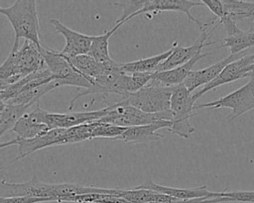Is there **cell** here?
I'll list each match as a JSON object with an SVG mask.
<instances>
[{
  "instance_id": "obj_1",
  "label": "cell",
  "mask_w": 254,
  "mask_h": 203,
  "mask_svg": "<svg viewBox=\"0 0 254 203\" xmlns=\"http://www.w3.org/2000/svg\"><path fill=\"white\" fill-rule=\"evenodd\" d=\"M100 187L87 186L78 183H45L36 175L29 181L14 183L0 177L1 197H32L45 198L62 202L64 198L88 193H99Z\"/></svg>"
},
{
  "instance_id": "obj_2",
  "label": "cell",
  "mask_w": 254,
  "mask_h": 203,
  "mask_svg": "<svg viewBox=\"0 0 254 203\" xmlns=\"http://www.w3.org/2000/svg\"><path fill=\"white\" fill-rule=\"evenodd\" d=\"M40 48L41 46L28 40H24L22 45L20 40H14L10 53L0 65V81L10 85L46 68Z\"/></svg>"
},
{
  "instance_id": "obj_3",
  "label": "cell",
  "mask_w": 254,
  "mask_h": 203,
  "mask_svg": "<svg viewBox=\"0 0 254 203\" xmlns=\"http://www.w3.org/2000/svg\"><path fill=\"white\" fill-rule=\"evenodd\" d=\"M0 14L10 22L15 33L14 40L24 39L42 46L36 1L17 0L8 7L0 6Z\"/></svg>"
},
{
  "instance_id": "obj_4",
  "label": "cell",
  "mask_w": 254,
  "mask_h": 203,
  "mask_svg": "<svg viewBox=\"0 0 254 203\" xmlns=\"http://www.w3.org/2000/svg\"><path fill=\"white\" fill-rule=\"evenodd\" d=\"M195 101L192 93L184 84L174 86L170 101L172 126L168 131L185 139L192 135L194 128L190 125V118L192 116Z\"/></svg>"
},
{
  "instance_id": "obj_5",
  "label": "cell",
  "mask_w": 254,
  "mask_h": 203,
  "mask_svg": "<svg viewBox=\"0 0 254 203\" xmlns=\"http://www.w3.org/2000/svg\"><path fill=\"white\" fill-rule=\"evenodd\" d=\"M40 50L44 57L45 65L55 77V82L58 87L68 85L83 88L84 90L91 88V83L71 65L69 60L64 56L60 51L48 48L44 45L41 46Z\"/></svg>"
},
{
  "instance_id": "obj_6",
  "label": "cell",
  "mask_w": 254,
  "mask_h": 203,
  "mask_svg": "<svg viewBox=\"0 0 254 203\" xmlns=\"http://www.w3.org/2000/svg\"><path fill=\"white\" fill-rule=\"evenodd\" d=\"M163 120L172 121V115L170 111L156 114L145 113L126 103L124 100H119L116 103L108 106L107 114L98 122L129 128L148 125Z\"/></svg>"
},
{
  "instance_id": "obj_7",
  "label": "cell",
  "mask_w": 254,
  "mask_h": 203,
  "mask_svg": "<svg viewBox=\"0 0 254 203\" xmlns=\"http://www.w3.org/2000/svg\"><path fill=\"white\" fill-rule=\"evenodd\" d=\"M173 87L155 85L148 83L135 93L128 94L124 100L131 106L150 114L165 113L170 111V101L173 92Z\"/></svg>"
},
{
  "instance_id": "obj_8",
  "label": "cell",
  "mask_w": 254,
  "mask_h": 203,
  "mask_svg": "<svg viewBox=\"0 0 254 203\" xmlns=\"http://www.w3.org/2000/svg\"><path fill=\"white\" fill-rule=\"evenodd\" d=\"M248 76L250 79L245 85L215 101L194 105L193 110L201 108H228L231 109V113L228 115L227 120L232 122L244 113L254 109V73H250Z\"/></svg>"
},
{
  "instance_id": "obj_9",
  "label": "cell",
  "mask_w": 254,
  "mask_h": 203,
  "mask_svg": "<svg viewBox=\"0 0 254 203\" xmlns=\"http://www.w3.org/2000/svg\"><path fill=\"white\" fill-rule=\"evenodd\" d=\"M36 113L42 123H44L50 130L53 129H69L86 123L97 122L102 119L108 112V106L102 109L87 111V112H73V113H54L43 110L37 103L35 105Z\"/></svg>"
},
{
  "instance_id": "obj_10",
  "label": "cell",
  "mask_w": 254,
  "mask_h": 203,
  "mask_svg": "<svg viewBox=\"0 0 254 203\" xmlns=\"http://www.w3.org/2000/svg\"><path fill=\"white\" fill-rule=\"evenodd\" d=\"M218 26L213 27L211 30L209 31H201L200 36L198 37V39L191 45L189 47H182V46H178V44H174L173 48L174 51L173 52L170 54V56L165 59L158 67L157 71H166V70H170L173 69L177 66L183 65L185 63H187L188 61H190L193 56H195L197 53L201 52L202 49L204 47L207 46H211L217 42L213 41V42H206L208 36L217 28ZM156 71V72H157Z\"/></svg>"
},
{
  "instance_id": "obj_11",
  "label": "cell",
  "mask_w": 254,
  "mask_h": 203,
  "mask_svg": "<svg viewBox=\"0 0 254 203\" xmlns=\"http://www.w3.org/2000/svg\"><path fill=\"white\" fill-rule=\"evenodd\" d=\"M51 23L57 33L61 34L64 38V47L60 51L64 56L66 58H72L88 53L93 36L73 31L57 19H52Z\"/></svg>"
},
{
  "instance_id": "obj_12",
  "label": "cell",
  "mask_w": 254,
  "mask_h": 203,
  "mask_svg": "<svg viewBox=\"0 0 254 203\" xmlns=\"http://www.w3.org/2000/svg\"><path fill=\"white\" fill-rule=\"evenodd\" d=\"M252 63H254V53L246 54L240 57L239 59L232 61L231 63L226 65L224 69L219 73V75L216 78H214L211 82L204 85L198 91L192 92L193 97L195 98V100H197L204 93L213 90L220 85L233 82L235 80L248 76L247 69Z\"/></svg>"
},
{
  "instance_id": "obj_13",
  "label": "cell",
  "mask_w": 254,
  "mask_h": 203,
  "mask_svg": "<svg viewBox=\"0 0 254 203\" xmlns=\"http://www.w3.org/2000/svg\"><path fill=\"white\" fill-rule=\"evenodd\" d=\"M246 54H247L246 51H241L235 54L230 53L228 56L224 57L223 59L219 60L218 62L210 66H207L205 68H201L198 70H191L183 84L189 89L190 92L192 93L199 86L206 85L207 83L211 82L214 78H216L226 65H228L234 60L239 59L240 57Z\"/></svg>"
},
{
  "instance_id": "obj_14",
  "label": "cell",
  "mask_w": 254,
  "mask_h": 203,
  "mask_svg": "<svg viewBox=\"0 0 254 203\" xmlns=\"http://www.w3.org/2000/svg\"><path fill=\"white\" fill-rule=\"evenodd\" d=\"M65 129H53L50 130L40 136H37L32 139H18V151L19 155L16 156L13 160L7 163L5 166L12 164L13 162L18 161L19 159L37 152L42 149L52 147V146H60L62 145L63 136Z\"/></svg>"
},
{
  "instance_id": "obj_15",
  "label": "cell",
  "mask_w": 254,
  "mask_h": 203,
  "mask_svg": "<svg viewBox=\"0 0 254 203\" xmlns=\"http://www.w3.org/2000/svg\"><path fill=\"white\" fill-rule=\"evenodd\" d=\"M135 188L152 190V191L165 194L177 199H196V198L212 199L215 197H220V192L209 191L207 190L205 185H201L195 188H178V187L160 185L150 179H147L145 182L136 186Z\"/></svg>"
},
{
  "instance_id": "obj_16",
  "label": "cell",
  "mask_w": 254,
  "mask_h": 203,
  "mask_svg": "<svg viewBox=\"0 0 254 203\" xmlns=\"http://www.w3.org/2000/svg\"><path fill=\"white\" fill-rule=\"evenodd\" d=\"M172 126L171 121H158L148 125L129 127L125 130V132L116 138V141H121L124 143L131 144H142V143H150L154 141H158L162 139L164 136L159 134L158 131L160 129L169 130Z\"/></svg>"
},
{
  "instance_id": "obj_17",
  "label": "cell",
  "mask_w": 254,
  "mask_h": 203,
  "mask_svg": "<svg viewBox=\"0 0 254 203\" xmlns=\"http://www.w3.org/2000/svg\"><path fill=\"white\" fill-rule=\"evenodd\" d=\"M210 52H199L195 56H193L190 61L187 63L177 66L173 69L166 70V71H157L152 74V78L150 83L155 85L161 86H168L173 87L180 84H183L186 78L189 76L190 72L191 71L192 66L203 57L209 55Z\"/></svg>"
},
{
  "instance_id": "obj_18",
  "label": "cell",
  "mask_w": 254,
  "mask_h": 203,
  "mask_svg": "<svg viewBox=\"0 0 254 203\" xmlns=\"http://www.w3.org/2000/svg\"><path fill=\"white\" fill-rule=\"evenodd\" d=\"M48 131H50V129L40 121L35 106L32 110L25 113L12 129V132L15 133L19 139H32Z\"/></svg>"
},
{
  "instance_id": "obj_19",
  "label": "cell",
  "mask_w": 254,
  "mask_h": 203,
  "mask_svg": "<svg viewBox=\"0 0 254 203\" xmlns=\"http://www.w3.org/2000/svg\"><path fill=\"white\" fill-rule=\"evenodd\" d=\"M174 48H171L170 50L156 54L154 56L141 58L138 60L130 61L121 63V68L125 73L132 74V73H154L157 71L159 65L167 59L170 54L173 52Z\"/></svg>"
},
{
  "instance_id": "obj_20",
  "label": "cell",
  "mask_w": 254,
  "mask_h": 203,
  "mask_svg": "<svg viewBox=\"0 0 254 203\" xmlns=\"http://www.w3.org/2000/svg\"><path fill=\"white\" fill-rule=\"evenodd\" d=\"M67 59L69 60L71 65L81 75H83L90 83H92V81L104 71L106 65L110 63V62L108 63L98 62L88 54H82V55H78V56L67 58Z\"/></svg>"
},
{
  "instance_id": "obj_21",
  "label": "cell",
  "mask_w": 254,
  "mask_h": 203,
  "mask_svg": "<svg viewBox=\"0 0 254 203\" xmlns=\"http://www.w3.org/2000/svg\"><path fill=\"white\" fill-rule=\"evenodd\" d=\"M121 27V25H115L111 30L104 32L99 36H93L88 55L101 63L112 62L113 59L109 54V39L111 36Z\"/></svg>"
},
{
  "instance_id": "obj_22",
  "label": "cell",
  "mask_w": 254,
  "mask_h": 203,
  "mask_svg": "<svg viewBox=\"0 0 254 203\" xmlns=\"http://www.w3.org/2000/svg\"><path fill=\"white\" fill-rule=\"evenodd\" d=\"M220 42L221 44L217 48H228L231 54L246 51V50L254 47V31H242L239 29L236 33L226 36Z\"/></svg>"
},
{
  "instance_id": "obj_23",
  "label": "cell",
  "mask_w": 254,
  "mask_h": 203,
  "mask_svg": "<svg viewBox=\"0 0 254 203\" xmlns=\"http://www.w3.org/2000/svg\"><path fill=\"white\" fill-rule=\"evenodd\" d=\"M225 14L233 21L248 20L254 25V1L223 0Z\"/></svg>"
},
{
  "instance_id": "obj_24",
  "label": "cell",
  "mask_w": 254,
  "mask_h": 203,
  "mask_svg": "<svg viewBox=\"0 0 254 203\" xmlns=\"http://www.w3.org/2000/svg\"><path fill=\"white\" fill-rule=\"evenodd\" d=\"M32 106L6 104L0 111V138L9 131H12L18 120L28 112Z\"/></svg>"
},
{
  "instance_id": "obj_25",
  "label": "cell",
  "mask_w": 254,
  "mask_h": 203,
  "mask_svg": "<svg viewBox=\"0 0 254 203\" xmlns=\"http://www.w3.org/2000/svg\"><path fill=\"white\" fill-rule=\"evenodd\" d=\"M94 125H95V122H92V123H86L76 127H72L69 129H65L63 136L62 145L75 144V143H80L86 140H92V131H93Z\"/></svg>"
},
{
  "instance_id": "obj_26",
  "label": "cell",
  "mask_w": 254,
  "mask_h": 203,
  "mask_svg": "<svg viewBox=\"0 0 254 203\" xmlns=\"http://www.w3.org/2000/svg\"><path fill=\"white\" fill-rule=\"evenodd\" d=\"M126 129L127 128L97 121V122H95L94 128L92 131V139L107 138V139L115 140L120 135H122Z\"/></svg>"
},
{
  "instance_id": "obj_27",
  "label": "cell",
  "mask_w": 254,
  "mask_h": 203,
  "mask_svg": "<svg viewBox=\"0 0 254 203\" xmlns=\"http://www.w3.org/2000/svg\"><path fill=\"white\" fill-rule=\"evenodd\" d=\"M204 6H206L210 12L213 14V16L216 18L218 24L221 20H223L226 17L225 9L222 1L220 0H201Z\"/></svg>"
},
{
  "instance_id": "obj_28",
  "label": "cell",
  "mask_w": 254,
  "mask_h": 203,
  "mask_svg": "<svg viewBox=\"0 0 254 203\" xmlns=\"http://www.w3.org/2000/svg\"><path fill=\"white\" fill-rule=\"evenodd\" d=\"M207 200V198H196V199H177L174 198L171 201L165 202V203H204V201Z\"/></svg>"
},
{
  "instance_id": "obj_29",
  "label": "cell",
  "mask_w": 254,
  "mask_h": 203,
  "mask_svg": "<svg viewBox=\"0 0 254 203\" xmlns=\"http://www.w3.org/2000/svg\"><path fill=\"white\" fill-rule=\"evenodd\" d=\"M250 73H254V63H252L247 69V74L249 75Z\"/></svg>"
},
{
  "instance_id": "obj_30",
  "label": "cell",
  "mask_w": 254,
  "mask_h": 203,
  "mask_svg": "<svg viewBox=\"0 0 254 203\" xmlns=\"http://www.w3.org/2000/svg\"><path fill=\"white\" fill-rule=\"evenodd\" d=\"M5 105H6V104H5V102H4V101H2V100L0 99V111L4 108V106H5Z\"/></svg>"
},
{
  "instance_id": "obj_31",
  "label": "cell",
  "mask_w": 254,
  "mask_h": 203,
  "mask_svg": "<svg viewBox=\"0 0 254 203\" xmlns=\"http://www.w3.org/2000/svg\"><path fill=\"white\" fill-rule=\"evenodd\" d=\"M7 84L4 81H0V86H6Z\"/></svg>"
},
{
  "instance_id": "obj_32",
  "label": "cell",
  "mask_w": 254,
  "mask_h": 203,
  "mask_svg": "<svg viewBox=\"0 0 254 203\" xmlns=\"http://www.w3.org/2000/svg\"><path fill=\"white\" fill-rule=\"evenodd\" d=\"M0 200H1V196H0Z\"/></svg>"
}]
</instances>
